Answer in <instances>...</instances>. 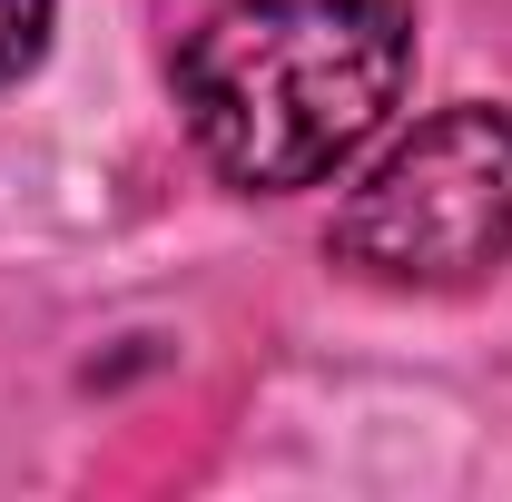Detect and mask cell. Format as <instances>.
<instances>
[{
    "label": "cell",
    "mask_w": 512,
    "mask_h": 502,
    "mask_svg": "<svg viewBox=\"0 0 512 502\" xmlns=\"http://www.w3.org/2000/svg\"><path fill=\"white\" fill-rule=\"evenodd\" d=\"M414 89L404 0H217L178 50V119L247 197L335 178Z\"/></svg>",
    "instance_id": "cell-1"
},
{
    "label": "cell",
    "mask_w": 512,
    "mask_h": 502,
    "mask_svg": "<svg viewBox=\"0 0 512 502\" xmlns=\"http://www.w3.org/2000/svg\"><path fill=\"white\" fill-rule=\"evenodd\" d=\"M50 30H60V0H0V89H20L50 60Z\"/></svg>",
    "instance_id": "cell-3"
},
{
    "label": "cell",
    "mask_w": 512,
    "mask_h": 502,
    "mask_svg": "<svg viewBox=\"0 0 512 502\" xmlns=\"http://www.w3.org/2000/svg\"><path fill=\"white\" fill-rule=\"evenodd\" d=\"M335 256L384 286H473L512 266V109H434L335 207Z\"/></svg>",
    "instance_id": "cell-2"
}]
</instances>
